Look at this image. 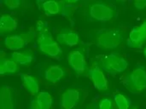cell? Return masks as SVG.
<instances>
[{"instance_id":"7402d4cb","label":"cell","mask_w":146,"mask_h":109,"mask_svg":"<svg viewBox=\"0 0 146 109\" xmlns=\"http://www.w3.org/2000/svg\"><path fill=\"white\" fill-rule=\"evenodd\" d=\"M99 109H113L112 102L108 98L103 99L99 103Z\"/></svg>"},{"instance_id":"9a60e30c","label":"cell","mask_w":146,"mask_h":109,"mask_svg":"<svg viewBox=\"0 0 146 109\" xmlns=\"http://www.w3.org/2000/svg\"><path fill=\"white\" fill-rule=\"evenodd\" d=\"M64 75H65L64 71L59 66H51L44 73L45 79L52 83L60 81Z\"/></svg>"},{"instance_id":"30bf717a","label":"cell","mask_w":146,"mask_h":109,"mask_svg":"<svg viewBox=\"0 0 146 109\" xmlns=\"http://www.w3.org/2000/svg\"><path fill=\"white\" fill-rule=\"evenodd\" d=\"M20 77L22 80V84H23L24 88L31 95L34 96L38 92L39 86H38V83L35 78H33V76H31L29 74H25V73L20 74Z\"/></svg>"},{"instance_id":"cb8c5ba5","label":"cell","mask_w":146,"mask_h":109,"mask_svg":"<svg viewBox=\"0 0 146 109\" xmlns=\"http://www.w3.org/2000/svg\"><path fill=\"white\" fill-rule=\"evenodd\" d=\"M134 6L136 9L142 10L146 7V0H137L134 2Z\"/></svg>"},{"instance_id":"52a82bcc","label":"cell","mask_w":146,"mask_h":109,"mask_svg":"<svg viewBox=\"0 0 146 109\" xmlns=\"http://www.w3.org/2000/svg\"><path fill=\"white\" fill-rule=\"evenodd\" d=\"M88 77L93 82L95 88L98 91H106L108 89V82L103 71L97 65L92 66L88 70Z\"/></svg>"},{"instance_id":"d4e9b609","label":"cell","mask_w":146,"mask_h":109,"mask_svg":"<svg viewBox=\"0 0 146 109\" xmlns=\"http://www.w3.org/2000/svg\"><path fill=\"white\" fill-rule=\"evenodd\" d=\"M139 30L140 32L143 36V38L145 40V42L146 41V21H145L144 23H142V25L139 26Z\"/></svg>"},{"instance_id":"ba28073f","label":"cell","mask_w":146,"mask_h":109,"mask_svg":"<svg viewBox=\"0 0 146 109\" xmlns=\"http://www.w3.org/2000/svg\"><path fill=\"white\" fill-rule=\"evenodd\" d=\"M68 62L72 68L78 73L81 74L86 69V60L83 54L79 50L71 51L68 55Z\"/></svg>"},{"instance_id":"ac0fdd59","label":"cell","mask_w":146,"mask_h":109,"mask_svg":"<svg viewBox=\"0 0 146 109\" xmlns=\"http://www.w3.org/2000/svg\"><path fill=\"white\" fill-rule=\"evenodd\" d=\"M11 57L14 61L21 65H28L33 61V56L30 54H26L18 51H15L11 55Z\"/></svg>"},{"instance_id":"6da1fadb","label":"cell","mask_w":146,"mask_h":109,"mask_svg":"<svg viewBox=\"0 0 146 109\" xmlns=\"http://www.w3.org/2000/svg\"><path fill=\"white\" fill-rule=\"evenodd\" d=\"M38 30L39 32V36L37 39V43L38 44L39 50L51 57H57L62 55V48L59 46L57 42L53 39L50 32L44 27V25L42 26H38Z\"/></svg>"},{"instance_id":"2e32d148","label":"cell","mask_w":146,"mask_h":109,"mask_svg":"<svg viewBox=\"0 0 146 109\" xmlns=\"http://www.w3.org/2000/svg\"><path fill=\"white\" fill-rule=\"evenodd\" d=\"M145 43L143 36L140 32L139 26H135L130 32L129 38H128V45L132 48H136L141 46Z\"/></svg>"},{"instance_id":"7a4b0ae2","label":"cell","mask_w":146,"mask_h":109,"mask_svg":"<svg viewBox=\"0 0 146 109\" xmlns=\"http://www.w3.org/2000/svg\"><path fill=\"white\" fill-rule=\"evenodd\" d=\"M101 66L104 71L111 74H117L124 72L128 67L127 61L116 53L103 56L100 60Z\"/></svg>"},{"instance_id":"603a6c76","label":"cell","mask_w":146,"mask_h":109,"mask_svg":"<svg viewBox=\"0 0 146 109\" xmlns=\"http://www.w3.org/2000/svg\"><path fill=\"white\" fill-rule=\"evenodd\" d=\"M35 32L33 31H30L27 33H24L21 35V37L23 38V39L25 40V43H28V42H31L34 38H35Z\"/></svg>"},{"instance_id":"484cf974","label":"cell","mask_w":146,"mask_h":109,"mask_svg":"<svg viewBox=\"0 0 146 109\" xmlns=\"http://www.w3.org/2000/svg\"><path fill=\"white\" fill-rule=\"evenodd\" d=\"M145 58H146V48H145Z\"/></svg>"},{"instance_id":"4fadbf2b","label":"cell","mask_w":146,"mask_h":109,"mask_svg":"<svg viewBox=\"0 0 146 109\" xmlns=\"http://www.w3.org/2000/svg\"><path fill=\"white\" fill-rule=\"evenodd\" d=\"M4 44L9 50L15 51L22 49L26 44L25 40L23 39L21 35H12L6 37L4 39Z\"/></svg>"},{"instance_id":"8fae6325","label":"cell","mask_w":146,"mask_h":109,"mask_svg":"<svg viewBox=\"0 0 146 109\" xmlns=\"http://www.w3.org/2000/svg\"><path fill=\"white\" fill-rule=\"evenodd\" d=\"M79 35L74 31H66L57 36V41L68 46H74L79 43Z\"/></svg>"},{"instance_id":"e0dca14e","label":"cell","mask_w":146,"mask_h":109,"mask_svg":"<svg viewBox=\"0 0 146 109\" xmlns=\"http://www.w3.org/2000/svg\"><path fill=\"white\" fill-rule=\"evenodd\" d=\"M18 69L17 63L9 59H1L0 61V74L3 76L5 73H16Z\"/></svg>"},{"instance_id":"277c9868","label":"cell","mask_w":146,"mask_h":109,"mask_svg":"<svg viewBox=\"0 0 146 109\" xmlns=\"http://www.w3.org/2000/svg\"><path fill=\"white\" fill-rule=\"evenodd\" d=\"M125 85L135 92H139L146 89V71L142 67L134 69L127 78Z\"/></svg>"},{"instance_id":"d6986e66","label":"cell","mask_w":146,"mask_h":109,"mask_svg":"<svg viewBox=\"0 0 146 109\" xmlns=\"http://www.w3.org/2000/svg\"><path fill=\"white\" fill-rule=\"evenodd\" d=\"M42 7L47 15H55L60 12L59 3L55 1H46L42 3Z\"/></svg>"},{"instance_id":"8992f818","label":"cell","mask_w":146,"mask_h":109,"mask_svg":"<svg viewBox=\"0 0 146 109\" xmlns=\"http://www.w3.org/2000/svg\"><path fill=\"white\" fill-rule=\"evenodd\" d=\"M90 15L98 21H108L114 16V11L104 3H97L90 7Z\"/></svg>"},{"instance_id":"ffe728a7","label":"cell","mask_w":146,"mask_h":109,"mask_svg":"<svg viewBox=\"0 0 146 109\" xmlns=\"http://www.w3.org/2000/svg\"><path fill=\"white\" fill-rule=\"evenodd\" d=\"M114 100L119 109H128L130 107L129 100L122 94H115L114 96Z\"/></svg>"},{"instance_id":"44dd1931","label":"cell","mask_w":146,"mask_h":109,"mask_svg":"<svg viewBox=\"0 0 146 109\" xmlns=\"http://www.w3.org/2000/svg\"><path fill=\"white\" fill-rule=\"evenodd\" d=\"M3 4L8 7L9 9H16L20 6L21 4V1L19 0H6V1H3Z\"/></svg>"},{"instance_id":"5b68a950","label":"cell","mask_w":146,"mask_h":109,"mask_svg":"<svg viewBox=\"0 0 146 109\" xmlns=\"http://www.w3.org/2000/svg\"><path fill=\"white\" fill-rule=\"evenodd\" d=\"M17 100L14 89L9 85H2L0 89V109H16Z\"/></svg>"},{"instance_id":"3957f363","label":"cell","mask_w":146,"mask_h":109,"mask_svg":"<svg viewBox=\"0 0 146 109\" xmlns=\"http://www.w3.org/2000/svg\"><path fill=\"white\" fill-rule=\"evenodd\" d=\"M123 40L121 32L117 30H105L97 38V44L104 49H115Z\"/></svg>"},{"instance_id":"7c38bea8","label":"cell","mask_w":146,"mask_h":109,"mask_svg":"<svg viewBox=\"0 0 146 109\" xmlns=\"http://www.w3.org/2000/svg\"><path fill=\"white\" fill-rule=\"evenodd\" d=\"M17 27L16 20L9 15H3L0 18V32L1 33L10 32Z\"/></svg>"},{"instance_id":"9c48e42d","label":"cell","mask_w":146,"mask_h":109,"mask_svg":"<svg viewBox=\"0 0 146 109\" xmlns=\"http://www.w3.org/2000/svg\"><path fill=\"white\" fill-rule=\"evenodd\" d=\"M80 92L77 90L68 89L65 91L60 100V105L62 109H73L79 102Z\"/></svg>"},{"instance_id":"5bb4252c","label":"cell","mask_w":146,"mask_h":109,"mask_svg":"<svg viewBox=\"0 0 146 109\" xmlns=\"http://www.w3.org/2000/svg\"><path fill=\"white\" fill-rule=\"evenodd\" d=\"M34 101L38 109H51L53 100L51 95L47 91L39 92Z\"/></svg>"}]
</instances>
